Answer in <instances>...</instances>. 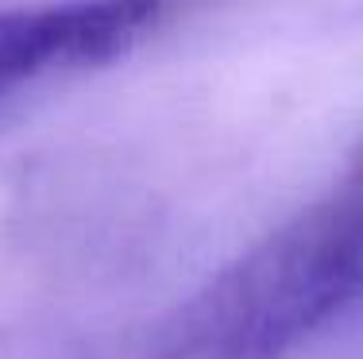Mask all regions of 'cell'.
<instances>
[{"mask_svg": "<svg viewBox=\"0 0 363 359\" xmlns=\"http://www.w3.org/2000/svg\"><path fill=\"white\" fill-rule=\"evenodd\" d=\"M363 294V212L328 190L209 275L143 359H290Z\"/></svg>", "mask_w": 363, "mask_h": 359, "instance_id": "1", "label": "cell"}, {"mask_svg": "<svg viewBox=\"0 0 363 359\" xmlns=\"http://www.w3.org/2000/svg\"><path fill=\"white\" fill-rule=\"evenodd\" d=\"M205 0H39L0 8V113L55 81L105 70Z\"/></svg>", "mask_w": 363, "mask_h": 359, "instance_id": "2", "label": "cell"}]
</instances>
